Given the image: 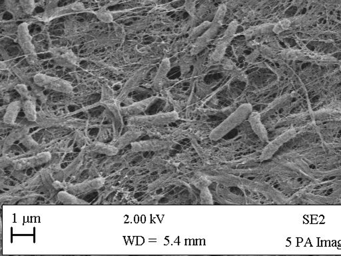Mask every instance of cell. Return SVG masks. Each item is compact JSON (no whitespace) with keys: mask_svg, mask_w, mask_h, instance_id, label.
Returning a JSON list of instances; mask_svg holds the SVG:
<instances>
[{"mask_svg":"<svg viewBox=\"0 0 341 256\" xmlns=\"http://www.w3.org/2000/svg\"><path fill=\"white\" fill-rule=\"evenodd\" d=\"M21 83L20 81L16 82V80H6L5 82H2L1 90L2 92L4 91L9 90L11 88H15V86L18 84Z\"/></svg>","mask_w":341,"mask_h":256,"instance_id":"f546056e","label":"cell"},{"mask_svg":"<svg viewBox=\"0 0 341 256\" xmlns=\"http://www.w3.org/2000/svg\"><path fill=\"white\" fill-rule=\"evenodd\" d=\"M196 0H184V8L192 17L196 15Z\"/></svg>","mask_w":341,"mask_h":256,"instance_id":"83f0119b","label":"cell"},{"mask_svg":"<svg viewBox=\"0 0 341 256\" xmlns=\"http://www.w3.org/2000/svg\"><path fill=\"white\" fill-rule=\"evenodd\" d=\"M210 22L206 21L202 22L200 26L194 28V29L190 32V37H188L190 41H196L198 37H200V36L206 31V29L210 27Z\"/></svg>","mask_w":341,"mask_h":256,"instance_id":"7402d4cb","label":"cell"},{"mask_svg":"<svg viewBox=\"0 0 341 256\" xmlns=\"http://www.w3.org/2000/svg\"><path fill=\"white\" fill-rule=\"evenodd\" d=\"M12 72L16 74L21 83L25 84L30 86L34 82V77L35 76L32 75V73H30L25 70L15 67L12 68Z\"/></svg>","mask_w":341,"mask_h":256,"instance_id":"ffe728a7","label":"cell"},{"mask_svg":"<svg viewBox=\"0 0 341 256\" xmlns=\"http://www.w3.org/2000/svg\"><path fill=\"white\" fill-rule=\"evenodd\" d=\"M252 112V105L250 104L240 105L228 118L210 132V138L212 140L218 141L224 138L230 131L248 120Z\"/></svg>","mask_w":341,"mask_h":256,"instance_id":"6da1fadb","label":"cell"},{"mask_svg":"<svg viewBox=\"0 0 341 256\" xmlns=\"http://www.w3.org/2000/svg\"><path fill=\"white\" fill-rule=\"evenodd\" d=\"M17 37L18 44L25 55L28 64L31 66L37 65L38 54L32 42V38L28 29V23L23 22L18 26Z\"/></svg>","mask_w":341,"mask_h":256,"instance_id":"277c9868","label":"cell"},{"mask_svg":"<svg viewBox=\"0 0 341 256\" xmlns=\"http://www.w3.org/2000/svg\"><path fill=\"white\" fill-rule=\"evenodd\" d=\"M292 25V22L288 19H284L282 21L278 22V23L274 24L272 32L276 34H280L290 29V28Z\"/></svg>","mask_w":341,"mask_h":256,"instance_id":"cb8c5ba5","label":"cell"},{"mask_svg":"<svg viewBox=\"0 0 341 256\" xmlns=\"http://www.w3.org/2000/svg\"><path fill=\"white\" fill-rule=\"evenodd\" d=\"M21 107H22L21 101H15L10 103L4 116V122L8 124H14Z\"/></svg>","mask_w":341,"mask_h":256,"instance_id":"9a60e30c","label":"cell"},{"mask_svg":"<svg viewBox=\"0 0 341 256\" xmlns=\"http://www.w3.org/2000/svg\"><path fill=\"white\" fill-rule=\"evenodd\" d=\"M238 28V22L232 21L226 28L224 36L216 44V49L212 54V59L214 62H220L224 57L228 45L234 40Z\"/></svg>","mask_w":341,"mask_h":256,"instance_id":"ba28073f","label":"cell"},{"mask_svg":"<svg viewBox=\"0 0 341 256\" xmlns=\"http://www.w3.org/2000/svg\"><path fill=\"white\" fill-rule=\"evenodd\" d=\"M5 6L6 10L12 14L14 19H21L27 16L22 9L20 2L16 0H5Z\"/></svg>","mask_w":341,"mask_h":256,"instance_id":"2e32d148","label":"cell"},{"mask_svg":"<svg viewBox=\"0 0 341 256\" xmlns=\"http://www.w3.org/2000/svg\"><path fill=\"white\" fill-rule=\"evenodd\" d=\"M102 96L100 102L102 104H106L108 103L112 102V101L116 100L115 96H114V92L113 89L111 88L107 83L104 82L102 84Z\"/></svg>","mask_w":341,"mask_h":256,"instance_id":"44dd1931","label":"cell"},{"mask_svg":"<svg viewBox=\"0 0 341 256\" xmlns=\"http://www.w3.org/2000/svg\"><path fill=\"white\" fill-rule=\"evenodd\" d=\"M17 91L18 94L22 96L24 100H32L35 101L36 98L34 97L32 92L28 90V86L25 84L19 83L14 88Z\"/></svg>","mask_w":341,"mask_h":256,"instance_id":"603a6c76","label":"cell"},{"mask_svg":"<svg viewBox=\"0 0 341 256\" xmlns=\"http://www.w3.org/2000/svg\"><path fill=\"white\" fill-rule=\"evenodd\" d=\"M30 88L32 89V92L33 94L34 97L36 98H38V100H41L42 102L45 100L46 96L44 94L43 90L44 88L42 87L38 86L36 84L34 81L32 82L31 85L30 86Z\"/></svg>","mask_w":341,"mask_h":256,"instance_id":"4316f807","label":"cell"},{"mask_svg":"<svg viewBox=\"0 0 341 256\" xmlns=\"http://www.w3.org/2000/svg\"><path fill=\"white\" fill-rule=\"evenodd\" d=\"M22 9L27 15H32L36 8L34 0H19Z\"/></svg>","mask_w":341,"mask_h":256,"instance_id":"484cf974","label":"cell"},{"mask_svg":"<svg viewBox=\"0 0 341 256\" xmlns=\"http://www.w3.org/2000/svg\"><path fill=\"white\" fill-rule=\"evenodd\" d=\"M200 199H202V203L204 204L210 205L212 204V196L210 191L208 188H204L202 191L200 193Z\"/></svg>","mask_w":341,"mask_h":256,"instance_id":"f1b7e54d","label":"cell"},{"mask_svg":"<svg viewBox=\"0 0 341 256\" xmlns=\"http://www.w3.org/2000/svg\"><path fill=\"white\" fill-rule=\"evenodd\" d=\"M34 81L42 88L55 92L71 94L74 91L73 86L66 80L42 73L36 74L34 77Z\"/></svg>","mask_w":341,"mask_h":256,"instance_id":"8992f818","label":"cell"},{"mask_svg":"<svg viewBox=\"0 0 341 256\" xmlns=\"http://www.w3.org/2000/svg\"><path fill=\"white\" fill-rule=\"evenodd\" d=\"M88 26L84 24H80L78 21H67L66 25V32L68 36L78 35L85 31Z\"/></svg>","mask_w":341,"mask_h":256,"instance_id":"d6986e66","label":"cell"},{"mask_svg":"<svg viewBox=\"0 0 341 256\" xmlns=\"http://www.w3.org/2000/svg\"><path fill=\"white\" fill-rule=\"evenodd\" d=\"M93 14H95L96 17L104 23H111L113 22V16L108 10L102 9L98 11H94Z\"/></svg>","mask_w":341,"mask_h":256,"instance_id":"d4e9b609","label":"cell"},{"mask_svg":"<svg viewBox=\"0 0 341 256\" xmlns=\"http://www.w3.org/2000/svg\"><path fill=\"white\" fill-rule=\"evenodd\" d=\"M85 12H92L94 11L87 9L81 2H76L74 3L68 4L67 6L62 7H56L52 9L45 10L43 13L36 16V19L44 22H49L52 20L61 18L62 16L70 15V14L85 13Z\"/></svg>","mask_w":341,"mask_h":256,"instance_id":"3957f363","label":"cell"},{"mask_svg":"<svg viewBox=\"0 0 341 256\" xmlns=\"http://www.w3.org/2000/svg\"><path fill=\"white\" fill-rule=\"evenodd\" d=\"M22 108H23L26 118L28 120L34 122V121L37 120L38 116L36 110L35 101L32 100H24V102L22 103Z\"/></svg>","mask_w":341,"mask_h":256,"instance_id":"ac0fdd59","label":"cell"},{"mask_svg":"<svg viewBox=\"0 0 341 256\" xmlns=\"http://www.w3.org/2000/svg\"><path fill=\"white\" fill-rule=\"evenodd\" d=\"M45 10H48L58 7V2H60V0H45Z\"/></svg>","mask_w":341,"mask_h":256,"instance_id":"4dcf8cb0","label":"cell"},{"mask_svg":"<svg viewBox=\"0 0 341 256\" xmlns=\"http://www.w3.org/2000/svg\"><path fill=\"white\" fill-rule=\"evenodd\" d=\"M226 13V6L224 4H222L218 7L214 20L210 22V27L192 44V50H190L192 55H196L200 52H202L204 48L208 47V44L218 34V30L222 27Z\"/></svg>","mask_w":341,"mask_h":256,"instance_id":"7a4b0ae2","label":"cell"},{"mask_svg":"<svg viewBox=\"0 0 341 256\" xmlns=\"http://www.w3.org/2000/svg\"><path fill=\"white\" fill-rule=\"evenodd\" d=\"M208 1L214 2V3H220V2H222V0H208Z\"/></svg>","mask_w":341,"mask_h":256,"instance_id":"1f68e13d","label":"cell"},{"mask_svg":"<svg viewBox=\"0 0 341 256\" xmlns=\"http://www.w3.org/2000/svg\"><path fill=\"white\" fill-rule=\"evenodd\" d=\"M50 52L53 54L54 62L63 67H76L81 61L80 58L70 48L54 47L51 48Z\"/></svg>","mask_w":341,"mask_h":256,"instance_id":"9c48e42d","label":"cell"},{"mask_svg":"<svg viewBox=\"0 0 341 256\" xmlns=\"http://www.w3.org/2000/svg\"><path fill=\"white\" fill-rule=\"evenodd\" d=\"M292 98V96L290 95H284L280 97V98L276 99L274 102L270 103V105L262 113H260V116L262 118H266V117H268L276 112V111L280 110L282 108V106H284L286 104L288 101L290 100Z\"/></svg>","mask_w":341,"mask_h":256,"instance_id":"5bb4252c","label":"cell"},{"mask_svg":"<svg viewBox=\"0 0 341 256\" xmlns=\"http://www.w3.org/2000/svg\"><path fill=\"white\" fill-rule=\"evenodd\" d=\"M152 68H153V66L150 64V65L142 66L137 71L134 72L124 84L121 92L116 98L118 102L120 103L122 101L125 100L128 98V95L135 90L138 86L141 84V82L143 81Z\"/></svg>","mask_w":341,"mask_h":256,"instance_id":"52a82bcc","label":"cell"},{"mask_svg":"<svg viewBox=\"0 0 341 256\" xmlns=\"http://www.w3.org/2000/svg\"><path fill=\"white\" fill-rule=\"evenodd\" d=\"M222 68L226 73L230 74L232 77L238 78V79L244 80V74H242V71L236 65L234 62L230 59L226 58H224V59L220 61Z\"/></svg>","mask_w":341,"mask_h":256,"instance_id":"e0dca14e","label":"cell"},{"mask_svg":"<svg viewBox=\"0 0 341 256\" xmlns=\"http://www.w3.org/2000/svg\"><path fill=\"white\" fill-rule=\"evenodd\" d=\"M170 60L168 58H165L162 60L160 64L159 69L154 78L153 83H152V87L154 92H161L166 83V78L170 71Z\"/></svg>","mask_w":341,"mask_h":256,"instance_id":"30bf717a","label":"cell"},{"mask_svg":"<svg viewBox=\"0 0 341 256\" xmlns=\"http://www.w3.org/2000/svg\"><path fill=\"white\" fill-rule=\"evenodd\" d=\"M178 116L176 112L161 113V114L146 116H134L129 120L130 124L134 126L153 127L165 126L178 120Z\"/></svg>","mask_w":341,"mask_h":256,"instance_id":"5b68a950","label":"cell"},{"mask_svg":"<svg viewBox=\"0 0 341 256\" xmlns=\"http://www.w3.org/2000/svg\"><path fill=\"white\" fill-rule=\"evenodd\" d=\"M248 120L254 134L264 142L268 141V132L262 124L260 114L256 112H252L248 117Z\"/></svg>","mask_w":341,"mask_h":256,"instance_id":"7c38bea8","label":"cell"},{"mask_svg":"<svg viewBox=\"0 0 341 256\" xmlns=\"http://www.w3.org/2000/svg\"><path fill=\"white\" fill-rule=\"evenodd\" d=\"M274 24H266L262 25L252 26L244 32V35L246 40H252L258 36L266 35L272 32Z\"/></svg>","mask_w":341,"mask_h":256,"instance_id":"4fadbf2b","label":"cell"},{"mask_svg":"<svg viewBox=\"0 0 341 256\" xmlns=\"http://www.w3.org/2000/svg\"><path fill=\"white\" fill-rule=\"evenodd\" d=\"M157 100H158V97H151L140 102L133 103L129 106L122 108V112L124 114L128 115V116H137L142 112H145Z\"/></svg>","mask_w":341,"mask_h":256,"instance_id":"8fae6325","label":"cell"}]
</instances>
